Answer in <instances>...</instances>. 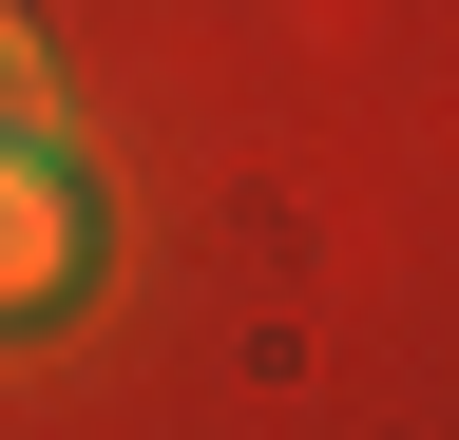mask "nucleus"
Masks as SVG:
<instances>
[{
	"instance_id": "1",
	"label": "nucleus",
	"mask_w": 459,
	"mask_h": 440,
	"mask_svg": "<svg viewBox=\"0 0 459 440\" xmlns=\"http://www.w3.org/2000/svg\"><path fill=\"white\" fill-rule=\"evenodd\" d=\"M96 268V211H77V173H57V134H20L0 153V306H57Z\"/></svg>"
},
{
	"instance_id": "2",
	"label": "nucleus",
	"mask_w": 459,
	"mask_h": 440,
	"mask_svg": "<svg viewBox=\"0 0 459 440\" xmlns=\"http://www.w3.org/2000/svg\"><path fill=\"white\" fill-rule=\"evenodd\" d=\"M20 134H57V39L0 0V153H20Z\"/></svg>"
}]
</instances>
